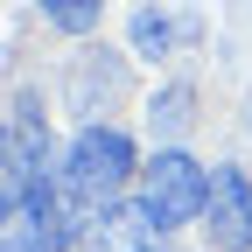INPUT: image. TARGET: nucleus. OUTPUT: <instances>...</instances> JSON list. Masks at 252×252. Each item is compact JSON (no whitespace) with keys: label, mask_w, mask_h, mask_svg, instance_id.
<instances>
[{"label":"nucleus","mask_w":252,"mask_h":252,"mask_svg":"<svg viewBox=\"0 0 252 252\" xmlns=\"http://www.w3.org/2000/svg\"><path fill=\"white\" fill-rule=\"evenodd\" d=\"M126 182H133V140H126L119 126H84V133L63 147V161H56V189H63V203L84 217V231H91V217H105L126 196Z\"/></svg>","instance_id":"obj_1"},{"label":"nucleus","mask_w":252,"mask_h":252,"mask_svg":"<svg viewBox=\"0 0 252 252\" xmlns=\"http://www.w3.org/2000/svg\"><path fill=\"white\" fill-rule=\"evenodd\" d=\"M154 231H182L189 217H203L210 210V182H203V168L189 161V154H154L147 161V175H140V203H133Z\"/></svg>","instance_id":"obj_2"},{"label":"nucleus","mask_w":252,"mask_h":252,"mask_svg":"<svg viewBox=\"0 0 252 252\" xmlns=\"http://www.w3.org/2000/svg\"><path fill=\"white\" fill-rule=\"evenodd\" d=\"M210 231L224 252H252V182L238 168L210 175Z\"/></svg>","instance_id":"obj_3"},{"label":"nucleus","mask_w":252,"mask_h":252,"mask_svg":"<svg viewBox=\"0 0 252 252\" xmlns=\"http://www.w3.org/2000/svg\"><path fill=\"white\" fill-rule=\"evenodd\" d=\"M105 245L112 252H161V245H154V224H147L140 210L133 217H112V224H105Z\"/></svg>","instance_id":"obj_4"},{"label":"nucleus","mask_w":252,"mask_h":252,"mask_svg":"<svg viewBox=\"0 0 252 252\" xmlns=\"http://www.w3.org/2000/svg\"><path fill=\"white\" fill-rule=\"evenodd\" d=\"M35 7L63 28V35H91V21H98V0H35Z\"/></svg>","instance_id":"obj_5"},{"label":"nucleus","mask_w":252,"mask_h":252,"mask_svg":"<svg viewBox=\"0 0 252 252\" xmlns=\"http://www.w3.org/2000/svg\"><path fill=\"white\" fill-rule=\"evenodd\" d=\"M154 126H161V133H182V126H189L182 119V98H161V105H154Z\"/></svg>","instance_id":"obj_6"}]
</instances>
